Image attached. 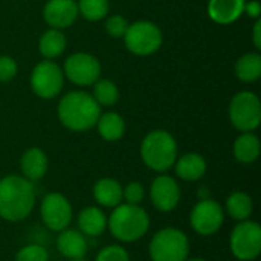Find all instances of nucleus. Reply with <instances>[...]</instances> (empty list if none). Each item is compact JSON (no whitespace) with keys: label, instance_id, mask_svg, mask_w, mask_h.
Returning <instances> with one entry per match:
<instances>
[{"label":"nucleus","instance_id":"nucleus-1","mask_svg":"<svg viewBox=\"0 0 261 261\" xmlns=\"http://www.w3.org/2000/svg\"><path fill=\"white\" fill-rule=\"evenodd\" d=\"M35 206L34 184L23 176L9 174L0 179V217L6 222L24 220Z\"/></svg>","mask_w":261,"mask_h":261},{"label":"nucleus","instance_id":"nucleus-2","mask_svg":"<svg viewBox=\"0 0 261 261\" xmlns=\"http://www.w3.org/2000/svg\"><path fill=\"white\" fill-rule=\"evenodd\" d=\"M101 106L83 90L66 93L58 102V119L72 132H86L96 125Z\"/></svg>","mask_w":261,"mask_h":261},{"label":"nucleus","instance_id":"nucleus-3","mask_svg":"<svg viewBox=\"0 0 261 261\" xmlns=\"http://www.w3.org/2000/svg\"><path fill=\"white\" fill-rule=\"evenodd\" d=\"M107 228L112 236L122 243H133L142 239L150 228V217L139 205L121 203L115 206L107 219Z\"/></svg>","mask_w":261,"mask_h":261},{"label":"nucleus","instance_id":"nucleus-4","mask_svg":"<svg viewBox=\"0 0 261 261\" xmlns=\"http://www.w3.org/2000/svg\"><path fill=\"white\" fill-rule=\"evenodd\" d=\"M141 158L150 170L164 173L177 159V142L168 132L153 130L141 144Z\"/></svg>","mask_w":261,"mask_h":261},{"label":"nucleus","instance_id":"nucleus-5","mask_svg":"<svg viewBox=\"0 0 261 261\" xmlns=\"http://www.w3.org/2000/svg\"><path fill=\"white\" fill-rule=\"evenodd\" d=\"M148 252L151 261H185L190 254V242L184 231L164 228L153 236Z\"/></svg>","mask_w":261,"mask_h":261},{"label":"nucleus","instance_id":"nucleus-6","mask_svg":"<svg viewBox=\"0 0 261 261\" xmlns=\"http://www.w3.org/2000/svg\"><path fill=\"white\" fill-rule=\"evenodd\" d=\"M122 38H124L125 47L132 54L147 57L159 50V47L162 46L164 37L158 24L147 21V20H141V21H135L128 24Z\"/></svg>","mask_w":261,"mask_h":261},{"label":"nucleus","instance_id":"nucleus-7","mask_svg":"<svg viewBox=\"0 0 261 261\" xmlns=\"http://www.w3.org/2000/svg\"><path fill=\"white\" fill-rule=\"evenodd\" d=\"M229 248L240 261L255 260L261 252V228L257 222L243 220L231 232Z\"/></svg>","mask_w":261,"mask_h":261},{"label":"nucleus","instance_id":"nucleus-8","mask_svg":"<svg viewBox=\"0 0 261 261\" xmlns=\"http://www.w3.org/2000/svg\"><path fill=\"white\" fill-rule=\"evenodd\" d=\"M229 119L231 124L245 132H254L261 122V104L258 96L252 92L237 93L229 104Z\"/></svg>","mask_w":261,"mask_h":261},{"label":"nucleus","instance_id":"nucleus-9","mask_svg":"<svg viewBox=\"0 0 261 261\" xmlns=\"http://www.w3.org/2000/svg\"><path fill=\"white\" fill-rule=\"evenodd\" d=\"M64 86V73L60 66L50 60L40 61L31 73V87L43 99L55 98Z\"/></svg>","mask_w":261,"mask_h":261},{"label":"nucleus","instance_id":"nucleus-10","mask_svg":"<svg viewBox=\"0 0 261 261\" xmlns=\"http://www.w3.org/2000/svg\"><path fill=\"white\" fill-rule=\"evenodd\" d=\"M225 222L223 206L213 199H200L190 214L191 228L203 237L216 234Z\"/></svg>","mask_w":261,"mask_h":261},{"label":"nucleus","instance_id":"nucleus-11","mask_svg":"<svg viewBox=\"0 0 261 261\" xmlns=\"http://www.w3.org/2000/svg\"><path fill=\"white\" fill-rule=\"evenodd\" d=\"M63 73L76 86H92L96 80H99L101 64L96 57L78 52L66 60Z\"/></svg>","mask_w":261,"mask_h":261},{"label":"nucleus","instance_id":"nucleus-12","mask_svg":"<svg viewBox=\"0 0 261 261\" xmlns=\"http://www.w3.org/2000/svg\"><path fill=\"white\" fill-rule=\"evenodd\" d=\"M40 214L43 223L49 229L60 232L69 228L73 213H72V205L66 196L60 193H50L43 199Z\"/></svg>","mask_w":261,"mask_h":261},{"label":"nucleus","instance_id":"nucleus-13","mask_svg":"<svg viewBox=\"0 0 261 261\" xmlns=\"http://www.w3.org/2000/svg\"><path fill=\"white\" fill-rule=\"evenodd\" d=\"M150 199L161 213H171L180 202V188L176 179L161 174L150 185Z\"/></svg>","mask_w":261,"mask_h":261},{"label":"nucleus","instance_id":"nucleus-14","mask_svg":"<svg viewBox=\"0 0 261 261\" xmlns=\"http://www.w3.org/2000/svg\"><path fill=\"white\" fill-rule=\"evenodd\" d=\"M78 5L75 0H47L43 17L54 29H64L78 18Z\"/></svg>","mask_w":261,"mask_h":261},{"label":"nucleus","instance_id":"nucleus-15","mask_svg":"<svg viewBox=\"0 0 261 261\" xmlns=\"http://www.w3.org/2000/svg\"><path fill=\"white\" fill-rule=\"evenodd\" d=\"M47 167H49V161L46 153L37 147L28 148L20 159L21 174L24 179H28L32 184L44 177V174L47 173Z\"/></svg>","mask_w":261,"mask_h":261},{"label":"nucleus","instance_id":"nucleus-16","mask_svg":"<svg viewBox=\"0 0 261 261\" xmlns=\"http://www.w3.org/2000/svg\"><path fill=\"white\" fill-rule=\"evenodd\" d=\"M57 249L67 260H81L87 254V240L81 232L66 228L60 231Z\"/></svg>","mask_w":261,"mask_h":261},{"label":"nucleus","instance_id":"nucleus-17","mask_svg":"<svg viewBox=\"0 0 261 261\" xmlns=\"http://www.w3.org/2000/svg\"><path fill=\"white\" fill-rule=\"evenodd\" d=\"M245 0H210L208 15L219 24L234 23L245 11Z\"/></svg>","mask_w":261,"mask_h":261},{"label":"nucleus","instance_id":"nucleus-18","mask_svg":"<svg viewBox=\"0 0 261 261\" xmlns=\"http://www.w3.org/2000/svg\"><path fill=\"white\" fill-rule=\"evenodd\" d=\"M176 176L187 182L200 180L206 173V162L197 153H187L174 162Z\"/></svg>","mask_w":261,"mask_h":261},{"label":"nucleus","instance_id":"nucleus-19","mask_svg":"<svg viewBox=\"0 0 261 261\" xmlns=\"http://www.w3.org/2000/svg\"><path fill=\"white\" fill-rule=\"evenodd\" d=\"M93 197L101 206L115 208L122 203V187L112 177H102L93 187Z\"/></svg>","mask_w":261,"mask_h":261},{"label":"nucleus","instance_id":"nucleus-20","mask_svg":"<svg viewBox=\"0 0 261 261\" xmlns=\"http://www.w3.org/2000/svg\"><path fill=\"white\" fill-rule=\"evenodd\" d=\"M78 228L83 236L98 237L107 229V217L98 206H87L78 216Z\"/></svg>","mask_w":261,"mask_h":261},{"label":"nucleus","instance_id":"nucleus-21","mask_svg":"<svg viewBox=\"0 0 261 261\" xmlns=\"http://www.w3.org/2000/svg\"><path fill=\"white\" fill-rule=\"evenodd\" d=\"M234 158L242 164H252L260 156V141L252 132L242 133L232 145Z\"/></svg>","mask_w":261,"mask_h":261},{"label":"nucleus","instance_id":"nucleus-22","mask_svg":"<svg viewBox=\"0 0 261 261\" xmlns=\"http://www.w3.org/2000/svg\"><path fill=\"white\" fill-rule=\"evenodd\" d=\"M96 127L99 136L109 142L119 141L125 135V121L119 113L115 112L101 113L96 121Z\"/></svg>","mask_w":261,"mask_h":261},{"label":"nucleus","instance_id":"nucleus-23","mask_svg":"<svg viewBox=\"0 0 261 261\" xmlns=\"http://www.w3.org/2000/svg\"><path fill=\"white\" fill-rule=\"evenodd\" d=\"M67 46V40L61 29H47L38 41V50L46 60H54L60 57Z\"/></svg>","mask_w":261,"mask_h":261},{"label":"nucleus","instance_id":"nucleus-24","mask_svg":"<svg viewBox=\"0 0 261 261\" xmlns=\"http://www.w3.org/2000/svg\"><path fill=\"white\" fill-rule=\"evenodd\" d=\"M254 202L252 197L243 191H234L226 199V213L237 222L248 220L252 214Z\"/></svg>","mask_w":261,"mask_h":261},{"label":"nucleus","instance_id":"nucleus-25","mask_svg":"<svg viewBox=\"0 0 261 261\" xmlns=\"http://www.w3.org/2000/svg\"><path fill=\"white\" fill-rule=\"evenodd\" d=\"M236 75L243 83H254L261 76V55L249 52L239 58L236 64Z\"/></svg>","mask_w":261,"mask_h":261},{"label":"nucleus","instance_id":"nucleus-26","mask_svg":"<svg viewBox=\"0 0 261 261\" xmlns=\"http://www.w3.org/2000/svg\"><path fill=\"white\" fill-rule=\"evenodd\" d=\"M93 99L99 106H113L119 99V90L116 84L110 80H96L93 83Z\"/></svg>","mask_w":261,"mask_h":261},{"label":"nucleus","instance_id":"nucleus-27","mask_svg":"<svg viewBox=\"0 0 261 261\" xmlns=\"http://www.w3.org/2000/svg\"><path fill=\"white\" fill-rule=\"evenodd\" d=\"M78 12L89 21H99L109 14V0H80Z\"/></svg>","mask_w":261,"mask_h":261},{"label":"nucleus","instance_id":"nucleus-28","mask_svg":"<svg viewBox=\"0 0 261 261\" xmlns=\"http://www.w3.org/2000/svg\"><path fill=\"white\" fill-rule=\"evenodd\" d=\"M49 254L44 246L41 245H26L23 246L17 255L15 261H47Z\"/></svg>","mask_w":261,"mask_h":261},{"label":"nucleus","instance_id":"nucleus-29","mask_svg":"<svg viewBox=\"0 0 261 261\" xmlns=\"http://www.w3.org/2000/svg\"><path fill=\"white\" fill-rule=\"evenodd\" d=\"M95 261H130V255L122 246L110 245L98 252Z\"/></svg>","mask_w":261,"mask_h":261},{"label":"nucleus","instance_id":"nucleus-30","mask_svg":"<svg viewBox=\"0 0 261 261\" xmlns=\"http://www.w3.org/2000/svg\"><path fill=\"white\" fill-rule=\"evenodd\" d=\"M128 24L130 23L122 15L115 14V15H110L107 18V21H106V31L113 38H122L124 34H125V31H127V28H128Z\"/></svg>","mask_w":261,"mask_h":261},{"label":"nucleus","instance_id":"nucleus-31","mask_svg":"<svg viewBox=\"0 0 261 261\" xmlns=\"http://www.w3.org/2000/svg\"><path fill=\"white\" fill-rule=\"evenodd\" d=\"M144 196H145V190L139 182H130L127 187L122 188V200H125V203L139 205L144 200Z\"/></svg>","mask_w":261,"mask_h":261},{"label":"nucleus","instance_id":"nucleus-32","mask_svg":"<svg viewBox=\"0 0 261 261\" xmlns=\"http://www.w3.org/2000/svg\"><path fill=\"white\" fill-rule=\"evenodd\" d=\"M17 75V63L12 57H0V83H8Z\"/></svg>","mask_w":261,"mask_h":261},{"label":"nucleus","instance_id":"nucleus-33","mask_svg":"<svg viewBox=\"0 0 261 261\" xmlns=\"http://www.w3.org/2000/svg\"><path fill=\"white\" fill-rule=\"evenodd\" d=\"M249 17H254V18H260V12H261V6L258 0H252L249 3H245V11Z\"/></svg>","mask_w":261,"mask_h":261},{"label":"nucleus","instance_id":"nucleus-34","mask_svg":"<svg viewBox=\"0 0 261 261\" xmlns=\"http://www.w3.org/2000/svg\"><path fill=\"white\" fill-rule=\"evenodd\" d=\"M252 40H254V46L255 49L261 47V20L257 18L255 24H254V31H252Z\"/></svg>","mask_w":261,"mask_h":261},{"label":"nucleus","instance_id":"nucleus-35","mask_svg":"<svg viewBox=\"0 0 261 261\" xmlns=\"http://www.w3.org/2000/svg\"><path fill=\"white\" fill-rule=\"evenodd\" d=\"M185 261H206V260H203V258H187Z\"/></svg>","mask_w":261,"mask_h":261},{"label":"nucleus","instance_id":"nucleus-36","mask_svg":"<svg viewBox=\"0 0 261 261\" xmlns=\"http://www.w3.org/2000/svg\"><path fill=\"white\" fill-rule=\"evenodd\" d=\"M67 261H86L84 258H81V260H67Z\"/></svg>","mask_w":261,"mask_h":261}]
</instances>
